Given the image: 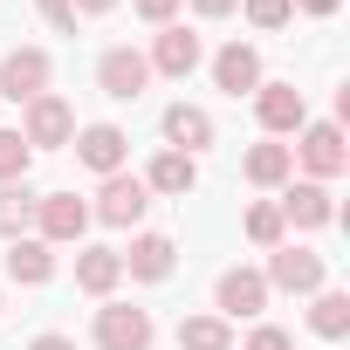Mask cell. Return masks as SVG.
<instances>
[{
    "mask_svg": "<svg viewBox=\"0 0 350 350\" xmlns=\"http://www.w3.org/2000/svg\"><path fill=\"white\" fill-rule=\"evenodd\" d=\"M268 288H288V295H316L323 288V254H309V247H268V275H261Z\"/></svg>",
    "mask_w": 350,
    "mask_h": 350,
    "instance_id": "obj_1",
    "label": "cell"
},
{
    "mask_svg": "<svg viewBox=\"0 0 350 350\" xmlns=\"http://www.w3.org/2000/svg\"><path fill=\"white\" fill-rule=\"evenodd\" d=\"M288 158H302V165L316 172V186H323V179H336V172L350 165V144H343V124H302V144H295Z\"/></svg>",
    "mask_w": 350,
    "mask_h": 350,
    "instance_id": "obj_2",
    "label": "cell"
},
{
    "mask_svg": "<svg viewBox=\"0 0 350 350\" xmlns=\"http://www.w3.org/2000/svg\"><path fill=\"white\" fill-rule=\"evenodd\" d=\"M144 83H151V62H144L137 49H103V62H96V90H103V96L137 103V96H144Z\"/></svg>",
    "mask_w": 350,
    "mask_h": 350,
    "instance_id": "obj_3",
    "label": "cell"
},
{
    "mask_svg": "<svg viewBox=\"0 0 350 350\" xmlns=\"http://www.w3.org/2000/svg\"><path fill=\"white\" fill-rule=\"evenodd\" d=\"M21 137H28V151H55V144L76 137V110L62 96H35L28 117H21Z\"/></svg>",
    "mask_w": 350,
    "mask_h": 350,
    "instance_id": "obj_4",
    "label": "cell"
},
{
    "mask_svg": "<svg viewBox=\"0 0 350 350\" xmlns=\"http://www.w3.org/2000/svg\"><path fill=\"white\" fill-rule=\"evenodd\" d=\"M0 96H8V103H35V96H49V55H42V49L0 55Z\"/></svg>",
    "mask_w": 350,
    "mask_h": 350,
    "instance_id": "obj_5",
    "label": "cell"
},
{
    "mask_svg": "<svg viewBox=\"0 0 350 350\" xmlns=\"http://www.w3.org/2000/svg\"><path fill=\"white\" fill-rule=\"evenodd\" d=\"M144 206H151V193H144V179H131V172H110L103 193H96V220L103 227H137Z\"/></svg>",
    "mask_w": 350,
    "mask_h": 350,
    "instance_id": "obj_6",
    "label": "cell"
},
{
    "mask_svg": "<svg viewBox=\"0 0 350 350\" xmlns=\"http://www.w3.org/2000/svg\"><path fill=\"white\" fill-rule=\"evenodd\" d=\"M35 227H42V241H49V247H62V241H83V227H90V206H83L76 193H42V200H35Z\"/></svg>",
    "mask_w": 350,
    "mask_h": 350,
    "instance_id": "obj_7",
    "label": "cell"
},
{
    "mask_svg": "<svg viewBox=\"0 0 350 350\" xmlns=\"http://www.w3.org/2000/svg\"><path fill=\"white\" fill-rule=\"evenodd\" d=\"M254 110H261V131H275V137H288V131L309 124V103H302L295 83H261L254 90Z\"/></svg>",
    "mask_w": 350,
    "mask_h": 350,
    "instance_id": "obj_8",
    "label": "cell"
},
{
    "mask_svg": "<svg viewBox=\"0 0 350 350\" xmlns=\"http://www.w3.org/2000/svg\"><path fill=\"white\" fill-rule=\"evenodd\" d=\"M96 343L103 350H151V316L131 302H110V309H96Z\"/></svg>",
    "mask_w": 350,
    "mask_h": 350,
    "instance_id": "obj_9",
    "label": "cell"
},
{
    "mask_svg": "<svg viewBox=\"0 0 350 350\" xmlns=\"http://www.w3.org/2000/svg\"><path fill=\"white\" fill-rule=\"evenodd\" d=\"M213 302H220V316H261V309H268V282H261V268H227L220 288H213Z\"/></svg>",
    "mask_w": 350,
    "mask_h": 350,
    "instance_id": "obj_10",
    "label": "cell"
},
{
    "mask_svg": "<svg viewBox=\"0 0 350 350\" xmlns=\"http://www.w3.org/2000/svg\"><path fill=\"white\" fill-rule=\"evenodd\" d=\"M206 144H213V117H206L200 103H172V110H165V151L200 158Z\"/></svg>",
    "mask_w": 350,
    "mask_h": 350,
    "instance_id": "obj_11",
    "label": "cell"
},
{
    "mask_svg": "<svg viewBox=\"0 0 350 350\" xmlns=\"http://www.w3.org/2000/svg\"><path fill=\"white\" fill-rule=\"evenodd\" d=\"M76 158H83L90 172H103V179H110V172H124V158H131V137H124L117 124H90V131L76 137Z\"/></svg>",
    "mask_w": 350,
    "mask_h": 350,
    "instance_id": "obj_12",
    "label": "cell"
},
{
    "mask_svg": "<svg viewBox=\"0 0 350 350\" xmlns=\"http://www.w3.org/2000/svg\"><path fill=\"white\" fill-rule=\"evenodd\" d=\"M158 76H193L200 69V35L193 28H158V42H151V55H144Z\"/></svg>",
    "mask_w": 350,
    "mask_h": 350,
    "instance_id": "obj_13",
    "label": "cell"
},
{
    "mask_svg": "<svg viewBox=\"0 0 350 350\" xmlns=\"http://www.w3.org/2000/svg\"><path fill=\"white\" fill-rule=\"evenodd\" d=\"M193 186H200V158H186V151H158L144 172V193H165V200H186Z\"/></svg>",
    "mask_w": 350,
    "mask_h": 350,
    "instance_id": "obj_14",
    "label": "cell"
},
{
    "mask_svg": "<svg viewBox=\"0 0 350 350\" xmlns=\"http://www.w3.org/2000/svg\"><path fill=\"white\" fill-rule=\"evenodd\" d=\"M213 83H220L227 96H241V90H261V55H254L247 42H227V49L213 55Z\"/></svg>",
    "mask_w": 350,
    "mask_h": 350,
    "instance_id": "obj_15",
    "label": "cell"
},
{
    "mask_svg": "<svg viewBox=\"0 0 350 350\" xmlns=\"http://www.w3.org/2000/svg\"><path fill=\"white\" fill-rule=\"evenodd\" d=\"M172 254H179V247H172L165 234H137L131 254H117V261H124V275H137V282H165V275H172Z\"/></svg>",
    "mask_w": 350,
    "mask_h": 350,
    "instance_id": "obj_16",
    "label": "cell"
},
{
    "mask_svg": "<svg viewBox=\"0 0 350 350\" xmlns=\"http://www.w3.org/2000/svg\"><path fill=\"white\" fill-rule=\"evenodd\" d=\"M282 220H295V227H329V220H336V200H329V186H316V179L288 186V200H282Z\"/></svg>",
    "mask_w": 350,
    "mask_h": 350,
    "instance_id": "obj_17",
    "label": "cell"
},
{
    "mask_svg": "<svg viewBox=\"0 0 350 350\" xmlns=\"http://www.w3.org/2000/svg\"><path fill=\"white\" fill-rule=\"evenodd\" d=\"M8 275H14L21 288H42V282L55 275V254H49V241H28V234H21V241L8 247Z\"/></svg>",
    "mask_w": 350,
    "mask_h": 350,
    "instance_id": "obj_18",
    "label": "cell"
},
{
    "mask_svg": "<svg viewBox=\"0 0 350 350\" xmlns=\"http://www.w3.org/2000/svg\"><path fill=\"white\" fill-rule=\"evenodd\" d=\"M124 282V261H117V247H83L76 254V288H90V295H110Z\"/></svg>",
    "mask_w": 350,
    "mask_h": 350,
    "instance_id": "obj_19",
    "label": "cell"
},
{
    "mask_svg": "<svg viewBox=\"0 0 350 350\" xmlns=\"http://www.w3.org/2000/svg\"><path fill=\"white\" fill-rule=\"evenodd\" d=\"M35 200H42V193H28V179L0 186V234H14V241H21V234L35 227Z\"/></svg>",
    "mask_w": 350,
    "mask_h": 350,
    "instance_id": "obj_20",
    "label": "cell"
},
{
    "mask_svg": "<svg viewBox=\"0 0 350 350\" xmlns=\"http://www.w3.org/2000/svg\"><path fill=\"white\" fill-rule=\"evenodd\" d=\"M309 329L336 343V336L350 329V295H343V288H316V309H309Z\"/></svg>",
    "mask_w": 350,
    "mask_h": 350,
    "instance_id": "obj_21",
    "label": "cell"
},
{
    "mask_svg": "<svg viewBox=\"0 0 350 350\" xmlns=\"http://www.w3.org/2000/svg\"><path fill=\"white\" fill-rule=\"evenodd\" d=\"M179 350H234L227 316H186L179 323Z\"/></svg>",
    "mask_w": 350,
    "mask_h": 350,
    "instance_id": "obj_22",
    "label": "cell"
},
{
    "mask_svg": "<svg viewBox=\"0 0 350 350\" xmlns=\"http://www.w3.org/2000/svg\"><path fill=\"white\" fill-rule=\"evenodd\" d=\"M288 172H295L288 144H254V151H247V179H254V186H288Z\"/></svg>",
    "mask_w": 350,
    "mask_h": 350,
    "instance_id": "obj_23",
    "label": "cell"
},
{
    "mask_svg": "<svg viewBox=\"0 0 350 350\" xmlns=\"http://www.w3.org/2000/svg\"><path fill=\"white\" fill-rule=\"evenodd\" d=\"M28 137L21 131H0V186H14V179H28Z\"/></svg>",
    "mask_w": 350,
    "mask_h": 350,
    "instance_id": "obj_24",
    "label": "cell"
},
{
    "mask_svg": "<svg viewBox=\"0 0 350 350\" xmlns=\"http://www.w3.org/2000/svg\"><path fill=\"white\" fill-rule=\"evenodd\" d=\"M282 234H288L282 206H247V241L254 247H282Z\"/></svg>",
    "mask_w": 350,
    "mask_h": 350,
    "instance_id": "obj_25",
    "label": "cell"
},
{
    "mask_svg": "<svg viewBox=\"0 0 350 350\" xmlns=\"http://www.w3.org/2000/svg\"><path fill=\"white\" fill-rule=\"evenodd\" d=\"M288 14H295L288 0H247V21L254 28H288Z\"/></svg>",
    "mask_w": 350,
    "mask_h": 350,
    "instance_id": "obj_26",
    "label": "cell"
},
{
    "mask_svg": "<svg viewBox=\"0 0 350 350\" xmlns=\"http://www.w3.org/2000/svg\"><path fill=\"white\" fill-rule=\"evenodd\" d=\"M35 8H42V21L55 35H76V8H69V0H35Z\"/></svg>",
    "mask_w": 350,
    "mask_h": 350,
    "instance_id": "obj_27",
    "label": "cell"
},
{
    "mask_svg": "<svg viewBox=\"0 0 350 350\" xmlns=\"http://www.w3.org/2000/svg\"><path fill=\"white\" fill-rule=\"evenodd\" d=\"M131 8L151 21V28H172V14H179V0H131Z\"/></svg>",
    "mask_w": 350,
    "mask_h": 350,
    "instance_id": "obj_28",
    "label": "cell"
},
{
    "mask_svg": "<svg viewBox=\"0 0 350 350\" xmlns=\"http://www.w3.org/2000/svg\"><path fill=\"white\" fill-rule=\"evenodd\" d=\"M247 350H295V343H288V329H275V323H261V329L247 336Z\"/></svg>",
    "mask_w": 350,
    "mask_h": 350,
    "instance_id": "obj_29",
    "label": "cell"
},
{
    "mask_svg": "<svg viewBox=\"0 0 350 350\" xmlns=\"http://www.w3.org/2000/svg\"><path fill=\"white\" fill-rule=\"evenodd\" d=\"M288 8H302V14H316V21H329V14L343 8V0H288Z\"/></svg>",
    "mask_w": 350,
    "mask_h": 350,
    "instance_id": "obj_30",
    "label": "cell"
},
{
    "mask_svg": "<svg viewBox=\"0 0 350 350\" xmlns=\"http://www.w3.org/2000/svg\"><path fill=\"white\" fill-rule=\"evenodd\" d=\"M193 8H200V14H206V21H227V14H234V8H241V0H193Z\"/></svg>",
    "mask_w": 350,
    "mask_h": 350,
    "instance_id": "obj_31",
    "label": "cell"
},
{
    "mask_svg": "<svg viewBox=\"0 0 350 350\" xmlns=\"http://www.w3.org/2000/svg\"><path fill=\"white\" fill-rule=\"evenodd\" d=\"M69 8H76V14H110L117 0H69Z\"/></svg>",
    "mask_w": 350,
    "mask_h": 350,
    "instance_id": "obj_32",
    "label": "cell"
},
{
    "mask_svg": "<svg viewBox=\"0 0 350 350\" xmlns=\"http://www.w3.org/2000/svg\"><path fill=\"white\" fill-rule=\"evenodd\" d=\"M28 350H76V343H69V336H35Z\"/></svg>",
    "mask_w": 350,
    "mask_h": 350,
    "instance_id": "obj_33",
    "label": "cell"
}]
</instances>
